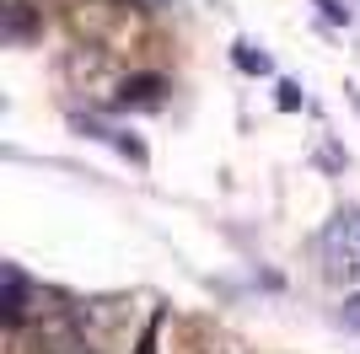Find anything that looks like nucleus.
<instances>
[{
  "instance_id": "f03ea898",
  "label": "nucleus",
  "mask_w": 360,
  "mask_h": 354,
  "mask_svg": "<svg viewBox=\"0 0 360 354\" xmlns=\"http://www.w3.org/2000/svg\"><path fill=\"white\" fill-rule=\"evenodd\" d=\"M345 322H349V327H360V290H349V295H345Z\"/></svg>"
},
{
  "instance_id": "7ed1b4c3",
  "label": "nucleus",
  "mask_w": 360,
  "mask_h": 354,
  "mask_svg": "<svg viewBox=\"0 0 360 354\" xmlns=\"http://www.w3.org/2000/svg\"><path fill=\"white\" fill-rule=\"evenodd\" d=\"M205 354H237V349H231V343H210Z\"/></svg>"
},
{
  "instance_id": "f257e3e1",
  "label": "nucleus",
  "mask_w": 360,
  "mask_h": 354,
  "mask_svg": "<svg viewBox=\"0 0 360 354\" xmlns=\"http://www.w3.org/2000/svg\"><path fill=\"white\" fill-rule=\"evenodd\" d=\"M323 263H328V280L360 284V215H339L323 231Z\"/></svg>"
}]
</instances>
